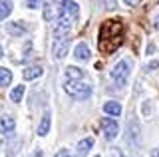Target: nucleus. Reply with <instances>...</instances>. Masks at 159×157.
Wrapping results in <instances>:
<instances>
[{
    "mask_svg": "<svg viewBox=\"0 0 159 157\" xmlns=\"http://www.w3.org/2000/svg\"><path fill=\"white\" fill-rule=\"evenodd\" d=\"M123 34H125V24L121 20H116V18H109V20L102 22L99 26V52L102 54H113L119 46L123 44Z\"/></svg>",
    "mask_w": 159,
    "mask_h": 157,
    "instance_id": "obj_1",
    "label": "nucleus"
},
{
    "mask_svg": "<svg viewBox=\"0 0 159 157\" xmlns=\"http://www.w3.org/2000/svg\"><path fill=\"white\" fill-rule=\"evenodd\" d=\"M64 90L72 97H76V100H88V97L92 96V86L84 84L82 80H68L66 86H64Z\"/></svg>",
    "mask_w": 159,
    "mask_h": 157,
    "instance_id": "obj_2",
    "label": "nucleus"
},
{
    "mask_svg": "<svg viewBox=\"0 0 159 157\" xmlns=\"http://www.w3.org/2000/svg\"><path fill=\"white\" fill-rule=\"evenodd\" d=\"M129 74H131V70H129V62L127 60H121V62H117L116 66H113L111 80L116 82L117 86H125L127 80H129Z\"/></svg>",
    "mask_w": 159,
    "mask_h": 157,
    "instance_id": "obj_3",
    "label": "nucleus"
},
{
    "mask_svg": "<svg viewBox=\"0 0 159 157\" xmlns=\"http://www.w3.org/2000/svg\"><path fill=\"white\" fill-rule=\"evenodd\" d=\"M64 14V0H46V6H44V18L48 22L56 20Z\"/></svg>",
    "mask_w": 159,
    "mask_h": 157,
    "instance_id": "obj_4",
    "label": "nucleus"
},
{
    "mask_svg": "<svg viewBox=\"0 0 159 157\" xmlns=\"http://www.w3.org/2000/svg\"><path fill=\"white\" fill-rule=\"evenodd\" d=\"M70 50V36H60V38H54V44H52V54L56 60H62L64 56L68 54Z\"/></svg>",
    "mask_w": 159,
    "mask_h": 157,
    "instance_id": "obj_5",
    "label": "nucleus"
},
{
    "mask_svg": "<svg viewBox=\"0 0 159 157\" xmlns=\"http://www.w3.org/2000/svg\"><path fill=\"white\" fill-rule=\"evenodd\" d=\"M127 143L129 145H137L139 143V123H137V117L131 115L127 119V135H125Z\"/></svg>",
    "mask_w": 159,
    "mask_h": 157,
    "instance_id": "obj_6",
    "label": "nucleus"
},
{
    "mask_svg": "<svg viewBox=\"0 0 159 157\" xmlns=\"http://www.w3.org/2000/svg\"><path fill=\"white\" fill-rule=\"evenodd\" d=\"M102 129H103V135H106V139H116L117 133H119L117 121L111 119V117H102Z\"/></svg>",
    "mask_w": 159,
    "mask_h": 157,
    "instance_id": "obj_7",
    "label": "nucleus"
},
{
    "mask_svg": "<svg viewBox=\"0 0 159 157\" xmlns=\"http://www.w3.org/2000/svg\"><path fill=\"white\" fill-rule=\"evenodd\" d=\"M16 127V119L12 115H2L0 117V133H12Z\"/></svg>",
    "mask_w": 159,
    "mask_h": 157,
    "instance_id": "obj_8",
    "label": "nucleus"
},
{
    "mask_svg": "<svg viewBox=\"0 0 159 157\" xmlns=\"http://www.w3.org/2000/svg\"><path fill=\"white\" fill-rule=\"evenodd\" d=\"M42 74H44L42 66H30V68H26V70L22 72V78L26 82H30V80H36V78H40Z\"/></svg>",
    "mask_w": 159,
    "mask_h": 157,
    "instance_id": "obj_9",
    "label": "nucleus"
},
{
    "mask_svg": "<svg viewBox=\"0 0 159 157\" xmlns=\"http://www.w3.org/2000/svg\"><path fill=\"white\" fill-rule=\"evenodd\" d=\"M6 32L10 36H22V34L26 32V26H24L22 22H8L6 24Z\"/></svg>",
    "mask_w": 159,
    "mask_h": 157,
    "instance_id": "obj_10",
    "label": "nucleus"
},
{
    "mask_svg": "<svg viewBox=\"0 0 159 157\" xmlns=\"http://www.w3.org/2000/svg\"><path fill=\"white\" fill-rule=\"evenodd\" d=\"M50 111H44V115H42V121H40V125H38V135H48V131H50V123H52V119H50Z\"/></svg>",
    "mask_w": 159,
    "mask_h": 157,
    "instance_id": "obj_11",
    "label": "nucleus"
},
{
    "mask_svg": "<svg viewBox=\"0 0 159 157\" xmlns=\"http://www.w3.org/2000/svg\"><path fill=\"white\" fill-rule=\"evenodd\" d=\"M103 111H106L107 115H121V111H123V107L121 104H117V101H107V104H103Z\"/></svg>",
    "mask_w": 159,
    "mask_h": 157,
    "instance_id": "obj_12",
    "label": "nucleus"
},
{
    "mask_svg": "<svg viewBox=\"0 0 159 157\" xmlns=\"http://www.w3.org/2000/svg\"><path fill=\"white\" fill-rule=\"evenodd\" d=\"M12 12V0H0V22L6 20Z\"/></svg>",
    "mask_w": 159,
    "mask_h": 157,
    "instance_id": "obj_13",
    "label": "nucleus"
},
{
    "mask_svg": "<svg viewBox=\"0 0 159 157\" xmlns=\"http://www.w3.org/2000/svg\"><path fill=\"white\" fill-rule=\"evenodd\" d=\"M74 56H76V60H89V48L86 44H78L74 50Z\"/></svg>",
    "mask_w": 159,
    "mask_h": 157,
    "instance_id": "obj_14",
    "label": "nucleus"
},
{
    "mask_svg": "<svg viewBox=\"0 0 159 157\" xmlns=\"http://www.w3.org/2000/svg\"><path fill=\"white\" fill-rule=\"evenodd\" d=\"M92 145H93V139L92 137H86V139H82L78 143V155H86L89 149H92Z\"/></svg>",
    "mask_w": 159,
    "mask_h": 157,
    "instance_id": "obj_15",
    "label": "nucleus"
},
{
    "mask_svg": "<svg viewBox=\"0 0 159 157\" xmlns=\"http://www.w3.org/2000/svg\"><path fill=\"white\" fill-rule=\"evenodd\" d=\"M66 78L68 80H84V72L76 66H70L66 68Z\"/></svg>",
    "mask_w": 159,
    "mask_h": 157,
    "instance_id": "obj_16",
    "label": "nucleus"
},
{
    "mask_svg": "<svg viewBox=\"0 0 159 157\" xmlns=\"http://www.w3.org/2000/svg\"><path fill=\"white\" fill-rule=\"evenodd\" d=\"M64 14L76 18V16H78V4L72 2V0H64Z\"/></svg>",
    "mask_w": 159,
    "mask_h": 157,
    "instance_id": "obj_17",
    "label": "nucleus"
},
{
    "mask_svg": "<svg viewBox=\"0 0 159 157\" xmlns=\"http://www.w3.org/2000/svg\"><path fill=\"white\" fill-rule=\"evenodd\" d=\"M24 92H26V87H24V86H16V87L12 90V94H10V100L16 101V104H18V101H22Z\"/></svg>",
    "mask_w": 159,
    "mask_h": 157,
    "instance_id": "obj_18",
    "label": "nucleus"
},
{
    "mask_svg": "<svg viewBox=\"0 0 159 157\" xmlns=\"http://www.w3.org/2000/svg\"><path fill=\"white\" fill-rule=\"evenodd\" d=\"M12 82V72L6 68H0V86H8Z\"/></svg>",
    "mask_w": 159,
    "mask_h": 157,
    "instance_id": "obj_19",
    "label": "nucleus"
},
{
    "mask_svg": "<svg viewBox=\"0 0 159 157\" xmlns=\"http://www.w3.org/2000/svg\"><path fill=\"white\" fill-rule=\"evenodd\" d=\"M26 6L28 8H38V6H42V0H26Z\"/></svg>",
    "mask_w": 159,
    "mask_h": 157,
    "instance_id": "obj_20",
    "label": "nucleus"
},
{
    "mask_svg": "<svg viewBox=\"0 0 159 157\" xmlns=\"http://www.w3.org/2000/svg\"><path fill=\"white\" fill-rule=\"evenodd\" d=\"M102 2L106 4V8H107V10H113V8L117 6V2H116V0H102Z\"/></svg>",
    "mask_w": 159,
    "mask_h": 157,
    "instance_id": "obj_21",
    "label": "nucleus"
},
{
    "mask_svg": "<svg viewBox=\"0 0 159 157\" xmlns=\"http://www.w3.org/2000/svg\"><path fill=\"white\" fill-rule=\"evenodd\" d=\"M54 157H72V153H70L68 149H60V151H58V153L54 155Z\"/></svg>",
    "mask_w": 159,
    "mask_h": 157,
    "instance_id": "obj_22",
    "label": "nucleus"
},
{
    "mask_svg": "<svg viewBox=\"0 0 159 157\" xmlns=\"http://www.w3.org/2000/svg\"><path fill=\"white\" fill-rule=\"evenodd\" d=\"M123 2H125L127 6H137V4H141V0H123Z\"/></svg>",
    "mask_w": 159,
    "mask_h": 157,
    "instance_id": "obj_23",
    "label": "nucleus"
},
{
    "mask_svg": "<svg viewBox=\"0 0 159 157\" xmlns=\"http://www.w3.org/2000/svg\"><path fill=\"white\" fill-rule=\"evenodd\" d=\"M111 155H113V157H123V153H121L119 149H111Z\"/></svg>",
    "mask_w": 159,
    "mask_h": 157,
    "instance_id": "obj_24",
    "label": "nucleus"
},
{
    "mask_svg": "<svg viewBox=\"0 0 159 157\" xmlns=\"http://www.w3.org/2000/svg\"><path fill=\"white\" fill-rule=\"evenodd\" d=\"M44 153H42V149H36V151H34V153L32 155H30V157H42Z\"/></svg>",
    "mask_w": 159,
    "mask_h": 157,
    "instance_id": "obj_25",
    "label": "nucleus"
},
{
    "mask_svg": "<svg viewBox=\"0 0 159 157\" xmlns=\"http://www.w3.org/2000/svg\"><path fill=\"white\" fill-rule=\"evenodd\" d=\"M157 66H159V62H151V64H149V66H147V70H155Z\"/></svg>",
    "mask_w": 159,
    "mask_h": 157,
    "instance_id": "obj_26",
    "label": "nucleus"
},
{
    "mask_svg": "<svg viewBox=\"0 0 159 157\" xmlns=\"http://www.w3.org/2000/svg\"><path fill=\"white\" fill-rule=\"evenodd\" d=\"M151 157H159V149H153L151 151Z\"/></svg>",
    "mask_w": 159,
    "mask_h": 157,
    "instance_id": "obj_27",
    "label": "nucleus"
},
{
    "mask_svg": "<svg viewBox=\"0 0 159 157\" xmlns=\"http://www.w3.org/2000/svg\"><path fill=\"white\" fill-rule=\"evenodd\" d=\"M153 26H155V28H157V30H159V16L155 18V22H153Z\"/></svg>",
    "mask_w": 159,
    "mask_h": 157,
    "instance_id": "obj_28",
    "label": "nucleus"
},
{
    "mask_svg": "<svg viewBox=\"0 0 159 157\" xmlns=\"http://www.w3.org/2000/svg\"><path fill=\"white\" fill-rule=\"evenodd\" d=\"M2 54H4V52H2V46H0V58H2Z\"/></svg>",
    "mask_w": 159,
    "mask_h": 157,
    "instance_id": "obj_29",
    "label": "nucleus"
},
{
    "mask_svg": "<svg viewBox=\"0 0 159 157\" xmlns=\"http://www.w3.org/2000/svg\"><path fill=\"white\" fill-rule=\"evenodd\" d=\"M96 157H102V155H96Z\"/></svg>",
    "mask_w": 159,
    "mask_h": 157,
    "instance_id": "obj_30",
    "label": "nucleus"
}]
</instances>
